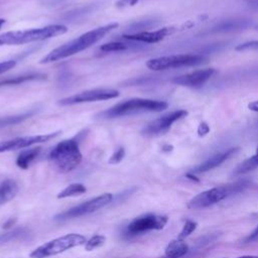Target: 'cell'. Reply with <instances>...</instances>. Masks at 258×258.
<instances>
[{"mask_svg": "<svg viewBox=\"0 0 258 258\" xmlns=\"http://www.w3.org/2000/svg\"><path fill=\"white\" fill-rule=\"evenodd\" d=\"M117 27H118V23L114 22V23H110V24L98 27L96 29L90 30L80 35L79 37L52 49L44 57L41 58L40 63H48V62L56 61L58 59H62L68 56L79 53L80 51L87 49L88 47L92 46L93 44L101 40L104 36H106L109 32H111Z\"/></svg>", "mask_w": 258, "mask_h": 258, "instance_id": "1", "label": "cell"}, {"mask_svg": "<svg viewBox=\"0 0 258 258\" xmlns=\"http://www.w3.org/2000/svg\"><path fill=\"white\" fill-rule=\"evenodd\" d=\"M68 31L66 25L53 24L39 28L7 31L0 34V46L1 45H17L23 43H29L33 41L44 40L47 38L55 37L63 34Z\"/></svg>", "mask_w": 258, "mask_h": 258, "instance_id": "2", "label": "cell"}, {"mask_svg": "<svg viewBox=\"0 0 258 258\" xmlns=\"http://www.w3.org/2000/svg\"><path fill=\"white\" fill-rule=\"evenodd\" d=\"M167 106V103L164 101L134 98L120 102L101 112L98 116H100V118L112 119L142 112H160L166 109Z\"/></svg>", "mask_w": 258, "mask_h": 258, "instance_id": "3", "label": "cell"}, {"mask_svg": "<svg viewBox=\"0 0 258 258\" xmlns=\"http://www.w3.org/2000/svg\"><path fill=\"white\" fill-rule=\"evenodd\" d=\"M48 159L58 171L63 173L72 171L82 161L79 141L75 138L60 141L51 149Z\"/></svg>", "mask_w": 258, "mask_h": 258, "instance_id": "4", "label": "cell"}, {"mask_svg": "<svg viewBox=\"0 0 258 258\" xmlns=\"http://www.w3.org/2000/svg\"><path fill=\"white\" fill-rule=\"evenodd\" d=\"M248 181L239 180L233 183L220 185L217 187H213L207 190H204L197 196H195L187 204L189 209H204L211 207L230 196L236 195L240 191H243L248 186Z\"/></svg>", "mask_w": 258, "mask_h": 258, "instance_id": "5", "label": "cell"}, {"mask_svg": "<svg viewBox=\"0 0 258 258\" xmlns=\"http://www.w3.org/2000/svg\"><path fill=\"white\" fill-rule=\"evenodd\" d=\"M86 242H87V239L84 235L77 234V233H70L38 246L29 254V257L30 258H47L50 256L60 254L72 248L85 245Z\"/></svg>", "mask_w": 258, "mask_h": 258, "instance_id": "6", "label": "cell"}, {"mask_svg": "<svg viewBox=\"0 0 258 258\" xmlns=\"http://www.w3.org/2000/svg\"><path fill=\"white\" fill-rule=\"evenodd\" d=\"M205 56L202 54H174L150 58L146 61V67L152 71H164L175 68L191 67L202 63Z\"/></svg>", "mask_w": 258, "mask_h": 258, "instance_id": "7", "label": "cell"}, {"mask_svg": "<svg viewBox=\"0 0 258 258\" xmlns=\"http://www.w3.org/2000/svg\"><path fill=\"white\" fill-rule=\"evenodd\" d=\"M112 201H113V195L109 194V192H105L101 196H98L96 198L88 200L76 207H73L64 212L57 214L54 217V219L55 220H68V219L82 217V216L97 212L98 210H101L105 206L109 205Z\"/></svg>", "mask_w": 258, "mask_h": 258, "instance_id": "8", "label": "cell"}, {"mask_svg": "<svg viewBox=\"0 0 258 258\" xmlns=\"http://www.w3.org/2000/svg\"><path fill=\"white\" fill-rule=\"evenodd\" d=\"M168 218L163 215L146 214L133 219L126 228V235L133 237L152 230H161L167 224Z\"/></svg>", "mask_w": 258, "mask_h": 258, "instance_id": "9", "label": "cell"}, {"mask_svg": "<svg viewBox=\"0 0 258 258\" xmlns=\"http://www.w3.org/2000/svg\"><path fill=\"white\" fill-rule=\"evenodd\" d=\"M119 96V92L114 89H94L81 92L79 94L63 98L58 101L60 106H71L75 104L104 101L109 99H114Z\"/></svg>", "mask_w": 258, "mask_h": 258, "instance_id": "10", "label": "cell"}, {"mask_svg": "<svg viewBox=\"0 0 258 258\" xmlns=\"http://www.w3.org/2000/svg\"><path fill=\"white\" fill-rule=\"evenodd\" d=\"M186 114L187 112L185 110H175L165 115H162L159 118H156L148 123L142 130V134L146 136H157L160 134H164L168 131V129L174 122L183 118L184 116H186Z\"/></svg>", "mask_w": 258, "mask_h": 258, "instance_id": "11", "label": "cell"}, {"mask_svg": "<svg viewBox=\"0 0 258 258\" xmlns=\"http://www.w3.org/2000/svg\"><path fill=\"white\" fill-rule=\"evenodd\" d=\"M60 131L42 134V135H32V136H22V137H15L9 140H3L0 141V153L11 151V150H17L22 149L37 143H43L47 142L56 136H58Z\"/></svg>", "mask_w": 258, "mask_h": 258, "instance_id": "12", "label": "cell"}, {"mask_svg": "<svg viewBox=\"0 0 258 258\" xmlns=\"http://www.w3.org/2000/svg\"><path fill=\"white\" fill-rule=\"evenodd\" d=\"M215 74L214 69H204L197 70L189 74L175 77L172 82L179 86L189 87V88H201L204 86Z\"/></svg>", "mask_w": 258, "mask_h": 258, "instance_id": "13", "label": "cell"}, {"mask_svg": "<svg viewBox=\"0 0 258 258\" xmlns=\"http://www.w3.org/2000/svg\"><path fill=\"white\" fill-rule=\"evenodd\" d=\"M172 32V28L163 27L154 31H138L135 33L124 34L123 38L130 41L144 42V43H155L162 40L165 36Z\"/></svg>", "mask_w": 258, "mask_h": 258, "instance_id": "14", "label": "cell"}, {"mask_svg": "<svg viewBox=\"0 0 258 258\" xmlns=\"http://www.w3.org/2000/svg\"><path fill=\"white\" fill-rule=\"evenodd\" d=\"M238 151H239V147H233L224 152L217 153V154L213 155L212 157H210L209 159L205 160L203 163H201L197 167H195L192 169V172L194 173H202V172H206L211 169H214V168L220 166L222 163H224L229 158H231Z\"/></svg>", "mask_w": 258, "mask_h": 258, "instance_id": "15", "label": "cell"}, {"mask_svg": "<svg viewBox=\"0 0 258 258\" xmlns=\"http://www.w3.org/2000/svg\"><path fill=\"white\" fill-rule=\"evenodd\" d=\"M19 188L13 179H5L0 183V205H4L13 200Z\"/></svg>", "mask_w": 258, "mask_h": 258, "instance_id": "16", "label": "cell"}, {"mask_svg": "<svg viewBox=\"0 0 258 258\" xmlns=\"http://www.w3.org/2000/svg\"><path fill=\"white\" fill-rule=\"evenodd\" d=\"M188 251V245L182 239H175L168 243L165 248V256L167 258H180Z\"/></svg>", "mask_w": 258, "mask_h": 258, "instance_id": "17", "label": "cell"}, {"mask_svg": "<svg viewBox=\"0 0 258 258\" xmlns=\"http://www.w3.org/2000/svg\"><path fill=\"white\" fill-rule=\"evenodd\" d=\"M40 150H41L40 147H33L30 149L21 151L18 157L16 158L17 166L22 169H27L30 166V164L34 161V159L39 155Z\"/></svg>", "mask_w": 258, "mask_h": 258, "instance_id": "18", "label": "cell"}, {"mask_svg": "<svg viewBox=\"0 0 258 258\" xmlns=\"http://www.w3.org/2000/svg\"><path fill=\"white\" fill-rule=\"evenodd\" d=\"M46 79V75L40 74V73H30V74H25L13 78H8L0 82V87L1 86H11V85H19L22 83H26L29 81H38V80H44Z\"/></svg>", "mask_w": 258, "mask_h": 258, "instance_id": "19", "label": "cell"}, {"mask_svg": "<svg viewBox=\"0 0 258 258\" xmlns=\"http://www.w3.org/2000/svg\"><path fill=\"white\" fill-rule=\"evenodd\" d=\"M29 236V230L26 228H16L9 232L0 234V245L8 243V242H14L18 240H24Z\"/></svg>", "mask_w": 258, "mask_h": 258, "instance_id": "20", "label": "cell"}, {"mask_svg": "<svg viewBox=\"0 0 258 258\" xmlns=\"http://www.w3.org/2000/svg\"><path fill=\"white\" fill-rule=\"evenodd\" d=\"M258 167V147L256 152L251 157L242 161L234 170V174H244L250 172Z\"/></svg>", "mask_w": 258, "mask_h": 258, "instance_id": "21", "label": "cell"}, {"mask_svg": "<svg viewBox=\"0 0 258 258\" xmlns=\"http://www.w3.org/2000/svg\"><path fill=\"white\" fill-rule=\"evenodd\" d=\"M87 188L83 183H71L70 185H68L67 187H64L58 195H57V199H64V198H69V197H77V196H81L84 192H86Z\"/></svg>", "mask_w": 258, "mask_h": 258, "instance_id": "22", "label": "cell"}, {"mask_svg": "<svg viewBox=\"0 0 258 258\" xmlns=\"http://www.w3.org/2000/svg\"><path fill=\"white\" fill-rule=\"evenodd\" d=\"M135 44H131V43H125L122 41H112V42H108L103 44L100 47V50L105 51V52H111V51H123L132 47H135Z\"/></svg>", "mask_w": 258, "mask_h": 258, "instance_id": "23", "label": "cell"}, {"mask_svg": "<svg viewBox=\"0 0 258 258\" xmlns=\"http://www.w3.org/2000/svg\"><path fill=\"white\" fill-rule=\"evenodd\" d=\"M33 112H28V113H23V114H18L14 116H7V117H2L0 118V127H6L10 125H16L27 118H29Z\"/></svg>", "mask_w": 258, "mask_h": 258, "instance_id": "24", "label": "cell"}, {"mask_svg": "<svg viewBox=\"0 0 258 258\" xmlns=\"http://www.w3.org/2000/svg\"><path fill=\"white\" fill-rule=\"evenodd\" d=\"M106 242V238L103 235H95L91 239H89L85 244V249L87 251H93L104 245Z\"/></svg>", "mask_w": 258, "mask_h": 258, "instance_id": "25", "label": "cell"}, {"mask_svg": "<svg viewBox=\"0 0 258 258\" xmlns=\"http://www.w3.org/2000/svg\"><path fill=\"white\" fill-rule=\"evenodd\" d=\"M244 20H234V21H227L223 22L217 27H215L214 30L217 31H228V30H234V29H239L244 26Z\"/></svg>", "mask_w": 258, "mask_h": 258, "instance_id": "26", "label": "cell"}, {"mask_svg": "<svg viewBox=\"0 0 258 258\" xmlns=\"http://www.w3.org/2000/svg\"><path fill=\"white\" fill-rule=\"evenodd\" d=\"M197 226H198V224L196 223V222H194V221H190V220H187L186 222H185V224L183 225V227H182V229H181V231H180V233H179V235H178V239H184V238H186L187 236H189L196 229H197Z\"/></svg>", "mask_w": 258, "mask_h": 258, "instance_id": "27", "label": "cell"}, {"mask_svg": "<svg viewBox=\"0 0 258 258\" xmlns=\"http://www.w3.org/2000/svg\"><path fill=\"white\" fill-rule=\"evenodd\" d=\"M124 156H125V149L123 147H120L109 158V163H111V164L119 163L124 158Z\"/></svg>", "mask_w": 258, "mask_h": 258, "instance_id": "28", "label": "cell"}, {"mask_svg": "<svg viewBox=\"0 0 258 258\" xmlns=\"http://www.w3.org/2000/svg\"><path fill=\"white\" fill-rule=\"evenodd\" d=\"M248 49H258V40H250L236 46V50H248Z\"/></svg>", "mask_w": 258, "mask_h": 258, "instance_id": "29", "label": "cell"}, {"mask_svg": "<svg viewBox=\"0 0 258 258\" xmlns=\"http://www.w3.org/2000/svg\"><path fill=\"white\" fill-rule=\"evenodd\" d=\"M15 64H16V61L13 60V59L5 60V61L0 62V75L5 73V72H7V71H9L13 67H15Z\"/></svg>", "mask_w": 258, "mask_h": 258, "instance_id": "30", "label": "cell"}, {"mask_svg": "<svg viewBox=\"0 0 258 258\" xmlns=\"http://www.w3.org/2000/svg\"><path fill=\"white\" fill-rule=\"evenodd\" d=\"M209 131H210V128H209V126L206 123L203 122V123L200 124V126L198 128V133H199L200 136L206 135L207 133H209Z\"/></svg>", "mask_w": 258, "mask_h": 258, "instance_id": "31", "label": "cell"}, {"mask_svg": "<svg viewBox=\"0 0 258 258\" xmlns=\"http://www.w3.org/2000/svg\"><path fill=\"white\" fill-rule=\"evenodd\" d=\"M256 239H258V226L249 235V237L247 238V241H253V240H256Z\"/></svg>", "mask_w": 258, "mask_h": 258, "instance_id": "32", "label": "cell"}, {"mask_svg": "<svg viewBox=\"0 0 258 258\" xmlns=\"http://www.w3.org/2000/svg\"><path fill=\"white\" fill-rule=\"evenodd\" d=\"M138 0H120L118 2V6H125V5H133L137 2Z\"/></svg>", "mask_w": 258, "mask_h": 258, "instance_id": "33", "label": "cell"}, {"mask_svg": "<svg viewBox=\"0 0 258 258\" xmlns=\"http://www.w3.org/2000/svg\"><path fill=\"white\" fill-rule=\"evenodd\" d=\"M248 108H249L251 111H254V112H257V113H258V100L249 103V104H248Z\"/></svg>", "mask_w": 258, "mask_h": 258, "instance_id": "34", "label": "cell"}, {"mask_svg": "<svg viewBox=\"0 0 258 258\" xmlns=\"http://www.w3.org/2000/svg\"><path fill=\"white\" fill-rule=\"evenodd\" d=\"M235 258H258V255H242Z\"/></svg>", "mask_w": 258, "mask_h": 258, "instance_id": "35", "label": "cell"}, {"mask_svg": "<svg viewBox=\"0 0 258 258\" xmlns=\"http://www.w3.org/2000/svg\"><path fill=\"white\" fill-rule=\"evenodd\" d=\"M13 223H14V221H12V219H11V220H9L6 224H4V225H3V228H8L9 226H12V225H13Z\"/></svg>", "mask_w": 258, "mask_h": 258, "instance_id": "36", "label": "cell"}, {"mask_svg": "<svg viewBox=\"0 0 258 258\" xmlns=\"http://www.w3.org/2000/svg\"><path fill=\"white\" fill-rule=\"evenodd\" d=\"M5 23V19H3V18H0V28L2 27V25Z\"/></svg>", "mask_w": 258, "mask_h": 258, "instance_id": "37", "label": "cell"}, {"mask_svg": "<svg viewBox=\"0 0 258 258\" xmlns=\"http://www.w3.org/2000/svg\"><path fill=\"white\" fill-rule=\"evenodd\" d=\"M257 29H258V25H257Z\"/></svg>", "mask_w": 258, "mask_h": 258, "instance_id": "38", "label": "cell"}]
</instances>
